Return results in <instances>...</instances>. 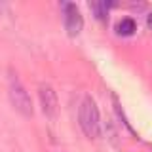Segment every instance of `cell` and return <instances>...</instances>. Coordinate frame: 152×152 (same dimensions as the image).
Masks as SVG:
<instances>
[{
	"mask_svg": "<svg viewBox=\"0 0 152 152\" xmlns=\"http://www.w3.org/2000/svg\"><path fill=\"white\" fill-rule=\"evenodd\" d=\"M38 97H40V104H42V110L48 118H53L59 112V101H57V93L53 91V88L48 84H42L38 88Z\"/></svg>",
	"mask_w": 152,
	"mask_h": 152,
	"instance_id": "obj_4",
	"label": "cell"
},
{
	"mask_svg": "<svg viewBox=\"0 0 152 152\" xmlns=\"http://www.w3.org/2000/svg\"><path fill=\"white\" fill-rule=\"evenodd\" d=\"M146 23H148V27L152 28V13H150V15H148V19H146Z\"/></svg>",
	"mask_w": 152,
	"mask_h": 152,
	"instance_id": "obj_7",
	"label": "cell"
},
{
	"mask_svg": "<svg viewBox=\"0 0 152 152\" xmlns=\"http://www.w3.org/2000/svg\"><path fill=\"white\" fill-rule=\"evenodd\" d=\"M108 6H110L108 2H93L91 4V10L95 12V15H97L99 19H104V17H107V13H108Z\"/></svg>",
	"mask_w": 152,
	"mask_h": 152,
	"instance_id": "obj_6",
	"label": "cell"
},
{
	"mask_svg": "<svg viewBox=\"0 0 152 152\" xmlns=\"http://www.w3.org/2000/svg\"><path fill=\"white\" fill-rule=\"evenodd\" d=\"M63 19H65V28L70 36L80 34V31L84 27V17L76 4H72V2L63 4Z\"/></svg>",
	"mask_w": 152,
	"mask_h": 152,
	"instance_id": "obj_3",
	"label": "cell"
},
{
	"mask_svg": "<svg viewBox=\"0 0 152 152\" xmlns=\"http://www.w3.org/2000/svg\"><path fill=\"white\" fill-rule=\"evenodd\" d=\"M8 95H10V101H12L13 108L23 114V116H32V101L28 97L25 86L21 84L19 76L10 70V76H8Z\"/></svg>",
	"mask_w": 152,
	"mask_h": 152,
	"instance_id": "obj_2",
	"label": "cell"
},
{
	"mask_svg": "<svg viewBox=\"0 0 152 152\" xmlns=\"http://www.w3.org/2000/svg\"><path fill=\"white\" fill-rule=\"evenodd\" d=\"M78 122L80 127L89 139H97L101 137V116H99V108L95 101L89 95H86L78 107Z\"/></svg>",
	"mask_w": 152,
	"mask_h": 152,
	"instance_id": "obj_1",
	"label": "cell"
},
{
	"mask_svg": "<svg viewBox=\"0 0 152 152\" xmlns=\"http://www.w3.org/2000/svg\"><path fill=\"white\" fill-rule=\"evenodd\" d=\"M116 31H118V34H120V36H131L133 32L137 31V25H135V21H133L131 17H124V19L118 21Z\"/></svg>",
	"mask_w": 152,
	"mask_h": 152,
	"instance_id": "obj_5",
	"label": "cell"
}]
</instances>
